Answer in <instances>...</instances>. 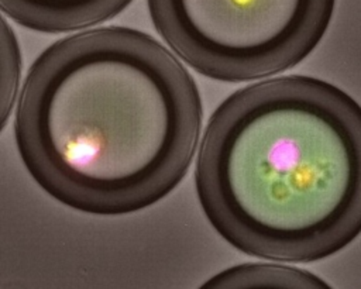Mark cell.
Listing matches in <instances>:
<instances>
[{"mask_svg":"<svg viewBox=\"0 0 361 289\" xmlns=\"http://www.w3.org/2000/svg\"><path fill=\"white\" fill-rule=\"evenodd\" d=\"M202 102L180 61L127 27L78 32L31 65L14 134L35 183L94 216H124L169 195L186 175Z\"/></svg>","mask_w":361,"mask_h":289,"instance_id":"1","label":"cell"},{"mask_svg":"<svg viewBox=\"0 0 361 289\" xmlns=\"http://www.w3.org/2000/svg\"><path fill=\"white\" fill-rule=\"evenodd\" d=\"M200 207L238 251L313 262L361 233V106L310 76L230 94L199 145Z\"/></svg>","mask_w":361,"mask_h":289,"instance_id":"2","label":"cell"},{"mask_svg":"<svg viewBox=\"0 0 361 289\" xmlns=\"http://www.w3.org/2000/svg\"><path fill=\"white\" fill-rule=\"evenodd\" d=\"M336 0H148L169 48L199 73L244 82L303 61L329 28Z\"/></svg>","mask_w":361,"mask_h":289,"instance_id":"3","label":"cell"},{"mask_svg":"<svg viewBox=\"0 0 361 289\" xmlns=\"http://www.w3.org/2000/svg\"><path fill=\"white\" fill-rule=\"evenodd\" d=\"M133 0H0V10L39 32L86 28L121 13Z\"/></svg>","mask_w":361,"mask_h":289,"instance_id":"4","label":"cell"},{"mask_svg":"<svg viewBox=\"0 0 361 289\" xmlns=\"http://www.w3.org/2000/svg\"><path fill=\"white\" fill-rule=\"evenodd\" d=\"M197 289H333L314 273L278 264H240L209 278Z\"/></svg>","mask_w":361,"mask_h":289,"instance_id":"5","label":"cell"},{"mask_svg":"<svg viewBox=\"0 0 361 289\" xmlns=\"http://www.w3.org/2000/svg\"><path fill=\"white\" fill-rule=\"evenodd\" d=\"M20 75L21 55L18 41L0 14V131L14 107Z\"/></svg>","mask_w":361,"mask_h":289,"instance_id":"6","label":"cell"}]
</instances>
